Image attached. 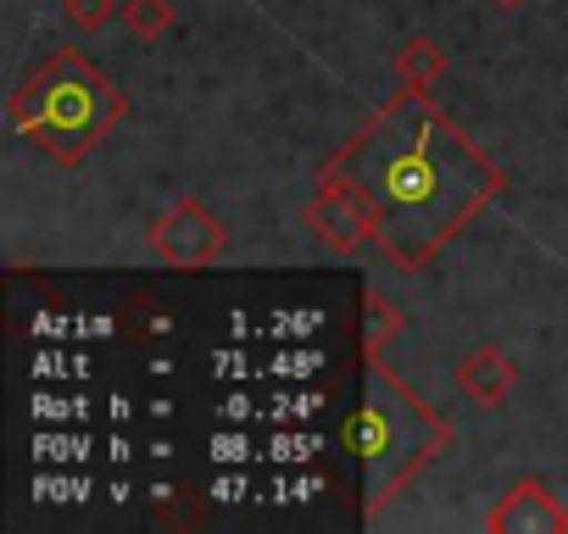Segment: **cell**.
<instances>
[{"label":"cell","instance_id":"cell-1","mask_svg":"<svg viewBox=\"0 0 568 534\" xmlns=\"http://www.w3.org/2000/svg\"><path fill=\"white\" fill-rule=\"evenodd\" d=\"M324 178L363 201L374 245L402 274L429 267L435 250H446L507 189V173L424 90H402L379 106L324 162Z\"/></svg>","mask_w":568,"mask_h":534},{"label":"cell","instance_id":"cell-9","mask_svg":"<svg viewBox=\"0 0 568 534\" xmlns=\"http://www.w3.org/2000/svg\"><path fill=\"white\" fill-rule=\"evenodd\" d=\"M173 18H179L173 0H123V29L134 40H162L173 29Z\"/></svg>","mask_w":568,"mask_h":534},{"label":"cell","instance_id":"cell-8","mask_svg":"<svg viewBox=\"0 0 568 534\" xmlns=\"http://www.w3.org/2000/svg\"><path fill=\"white\" fill-rule=\"evenodd\" d=\"M402 329H407L402 307H396L385 290H368V296H363V351H368V357H385V346H390Z\"/></svg>","mask_w":568,"mask_h":534},{"label":"cell","instance_id":"cell-11","mask_svg":"<svg viewBox=\"0 0 568 534\" xmlns=\"http://www.w3.org/2000/svg\"><path fill=\"white\" fill-rule=\"evenodd\" d=\"M490 7H501V12H518V7H524V0H490Z\"/></svg>","mask_w":568,"mask_h":534},{"label":"cell","instance_id":"cell-10","mask_svg":"<svg viewBox=\"0 0 568 534\" xmlns=\"http://www.w3.org/2000/svg\"><path fill=\"white\" fill-rule=\"evenodd\" d=\"M57 7L79 34H101L112 18H123V0H57Z\"/></svg>","mask_w":568,"mask_h":534},{"label":"cell","instance_id":"cell-4","mask_svg":"<svg viewBox=\"0 0 568 534\" xmlns=\"http://www.w3.org/2000/svg\"><path fill=\"white\" fill-rule=\"evenodd\" d=\"M223 245H229V228L201 195H179L151 223V250L168 267H206L212 256H223Z\"/></svg>","mask_w":568,"mask_h":534},{"label":"cell","instance_id":"cell-2","mask_svg":"<svg viewBox=\"0 0 568 534\" xmlns=\"http://www.w3.org/2000/svg\"><path fill=\"white\" fill-rule=\"evenodd\" d=\"M346 445L363 468V517H379L452 445V423L413 384H402L385 357H368V384L363 407L346 418Z\"/></svg>","mask_w":568,"mask_h":534},{"label":"cell","instance_id":"cell-7","mask_svg":"<svg viewBox=\"0 0 568 534\" xmlns=\"http://www.w3.org/2000/svg\"><path fill=\"white\" fill-rule=\"evenodd\" d=\"M396 79H402V90L435 95V84L446 79V51H440L429 34H407L402 51H396Z\"/></svg>","mask_w":568,"mask_h":534},{"label":"cell","instance_id":"cell-6","mask_svg":"<svg viewBox=\"0 0 568 534\" xmlns=\"http://www.w3.org/2000/svg\"><path fill=\"white\" fill-rule=\"evenodd\" d=\"M457 390H463L474 407H507L513 390H518V362H513L501 346H474V351L457 362Z\"/></svg>","mask_w":568,"mask_h":534},{"label":"cell","instance_id":"cell-3","mask_svg":"<svg viewBox=\"0 0 568 534\" xmlns=\"http://www.w3.org/2000/svg\"><path fill=\"white\" fill-rule=\"evenodd\" d=\"M123 117H129V95L106 79L101 62H90L73 45L51 51L7 101V123L62 167H79Z\"/></svg>","mask_w":568,"mask_h":534},{"label":"cell","instance_id":"cell-5","mask_svg":"<svg viewBox=\"0 0 568 534\" xmlns=\"http://www.w3.org/2000/svg\"><path fill=\"white\" fill-rule=\"evenodd\" d=\"M485 528L490 534H562L568 512L546 490V479H518V484H507L496 495V506L485 512Z\"/></svg>","mask_w":568,"mask_h":534}]
</instances>
